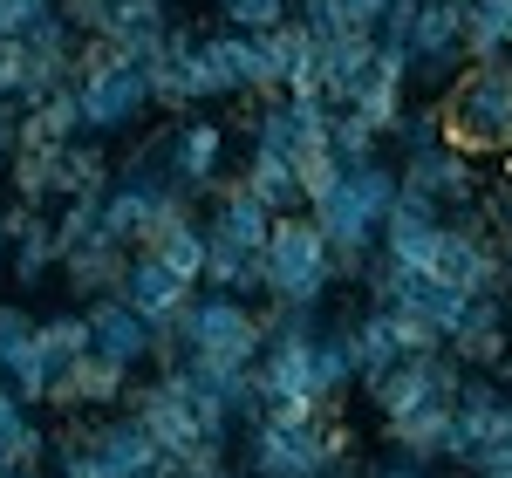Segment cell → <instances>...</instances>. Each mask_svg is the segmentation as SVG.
Returning a JSON list of instances; mask_svg holds the SVG:
<instances>
[{
  "label": "cell",
  "mask_w": 512,
  "mask_h": 478,
  "mask_svg": "<svg viewBox=\"0 0 512 478\" xmlns=\"http://www.w3.org/2000/svg\"><path fill=\"white\" fill-rule=\"evenodd\" d=\"M144 76H151V110H171V117L205 110V103L226 96V76H219V62L205 48V28H192V21H171V35L144 62Z\"/></svg>",
  "instance_id": "52a82bcc"
},
{
  "label": "cell",
  "mask_w": 512,
  "mask_h": 478,
  "mask_svg": "<svg viewBox=\"0 0 512 478\" xmlns=\"http://www.w3.org/2000/svg\"><path fill=\"white\" fill-rule=\"evenodd\" d=\"M82 315H89V349L96 356L123 362L130 376L151 362V349H158V335H151V321L137 315L123 294H96V301H82Z\"/></svg>",
  "instance_id": "5bb4252c"
},
{
  "label": "cell",
  "mask_w": 512,
  "mask_h": 478,
  "mask_svg": "<svg viewBox=\"0 0 512 478\" xmlns=\"http://www.w3.org/2000/svg\"><path fill=\"white\" fill-rule=\"evenodd\" d=\"M69 96H76L82 137H117V130H137L144 123V110H151V76H144L137 55H123L110 41H82Z\"/></svg>",
  "instance_id": "3957f363"
},
{
  "label": "cell",
  "mask_w": 512,
  "mask_h": 478,
  "mask_svg": "<svg viewBox=\"0 0 512 478\" xmlns=\"http://www.w3.org/2000/svg\"><path fill=\"white\" fill-rule=\"evenodd\" d=\"M21 82H28V41L0 35V103H14V96H21Z\"/></svg>",
  "instance_id": "74e56055"
},
{
  "label": "cell",
  "mask_w": 512,
  "mask_h": 478,
  "mask_svg": "<svg viewBox=\"0 0 512 478\" xmlns=\"http://www.w3.org/2000/svg\"><path fill=\"white\" fill-rule=\"evenodd\" d=\"M458 383H465V362L451 356V349H431V356H403L396 369H383L362 397L376 403V417H403L417 403H451Z\"/></svg>",
  "instance_id": "8fae6325"
},
{
  "label": "cell",
  "mask_w": 512,
  "mask_h": 478,
  "mask_svg": "<svg viewBox=\"0 0 512 478\" xmlns=\"http://www.w3.org/2000/svg\"><path fill=\"white\" fill-rule=\"evenodd\" d=\"M7 267H14V280H21V287H41V280L62 267V239H55V219H48V212H41L35 226L7 246Z\"/></svg>",
  "instance_id": "f1b7e54d"
},
{
  "label": "cell",
  "mask_w": 512,
  "mask_h": 478,
  "mask_svg": "<svg viewBox=\"0 0 512 478\" xmlns=\"http://www.w3.org/2000/svg\"><path fill=\"white\" fill-rule=\"evenodd\" d=\"M355 478H431V465H417V458H396V451H383V458H369Z\"/></svg>",
  "instance_id": "f35d334b"
},
{
  "label": "cell",
  "mask_w": 512,
  "mask_h": 478,
  "mask_svg": "<svg viewBox=\"0 0 512 478\" xmlns=\"http://www.w3.org/2000/svg\"><path fill=\"white\" fill-rule=\"evenodd\" d=\"M123 390H130V369L89 349V356H76L69 369H62V376H55L48 403H62L69 417H89V410H117V403H123Z\"/></svg>",
  "instance_id": "e0dca14e"
},
{
  "label": "cell",
  "mask_w": 512,
  "mask_h": 478,
  "mask_svg": "<svg viewBox=\"0 0 512 478\" xmlns=\"http://www.w3.org/2000/svg\"><path fill=\"white\" fill-rule=\"evenodd\" d=\"M396 171H403V185L431 192L444 212H451V205H472L478 192H485V164L465 158L458 144H431V151H410V158L396 164Z\"/></svg>",
  "instance_id": "9a60e30c"
},
{
  "label": "cell",
  "mask_w": 512,
  "mask_h": 478,
  "mask_svg": "<svg viewBox=\"0 0 512 478\" xmlns=\"http://www.w3.org/2000/svg\"><path fill=\"white\" fill-rule=\"evenodd\" d=\"M123 410H137V417H144V431L158 438V451L178 465V472H219V465H226V451H233V444H212L192 424V410H185L178 383H171L164 369H158V376H144V383H130V390H123Z\"/></svg>",
  "instance_id": "ba28073f"
},
{
  "label": "cell",
  "mask_w": 512,
  "mask_h": 478,
  "mask_svg": "<svg viewBox=\"0 0 512 478\" xmlns=\"http://www.w3.org/2000/svg\"><path fill=\"white\" fill-rule=\"evenodd\" d=\"M158 151H164V178L178 185L185 205L212 199V192L226 185V123L185 110V117H171L158 130Z\"/></svg>",
  "instance_id": "9c48e42d"
},
{
  "label": "cell",
  "mask_w": 512,
  "mask_h": 478,
  "mask_svg": "<svg viewBox=\"0 0 512 478\" xmlns=\"http://www.w3.org/2000/svg\"><path fill=\"white\" fill-rule=\"evenodd\" d=\"M178 478H246V472H233V465H219V472H178Z\"/></svg>",
  "instance_id": "7bdbcfd3"
},
{
  "label": "cell",
  "mask_w": 512,
  "mask_h": 478,
  "mask_svg": "<svg viewBox=\"0 0 512 478\" xmlns=\"http://www.w3.org/2000/svg\"><path fill=\"white\" fill-rule=\"evenodd\" d=\"M506 69H512V48H506Z\"/></svg>",
  "instance_id": "c3c4849f"
},
{
  "label": "cell",
  "mask_w": 512,
  "mask_h": 478,
  "mask_svg": "<svg viewBox=\"0 0 512 478\" xmlns=\"http://www.w3.org/2000/svg\"><path fill=\"white\" fill-rule=\"evenodd\" d=\"M390 144H403V158L444 144V117H437V103H403V117L390 123Z\"/></svg>",
  "instance_id": "e575fe53"
},
{
  "label": "cell",
  "mask_w": 512,
  "mask_h": 478,
  "mask_svg": "<svg viewBox=\"0 0 512 478\" xmlns=\"http://www.w3.org/2000/svg\"><path fill=\"white\" fill-rule=\"evenodd\" d=\"M0 253H7V239H0Z\"/></svg>",
  "instance_id": "f907efd6"
},
{
  "label": "cell",
  "mask_w": 512,
  "mask_h": 478,
  "mask_svg": "<svg viewBox=\"0 0 512 478\" xmlns=\"http://www.w3.org/2000/svg\"><path fill=\"white\" fill-rule=\"evenodd\" d=\"M219 28H239V35H267L294 14V0H212Z\"/></svg>",
  "instance_id": "d6a6232c"
},
{
  "label": "cell",
  "mask_w": 512,
  "mask_h": 478,
  "mask_svg": "<svg viewBox=\"0 0 512 478\" xmlns=\"http://www.w3.org/2000/svg\"><path fill=\"white\" fill-rule=\"evenodd\" d=\"M82 137V117H76V96L69 89H55V96H41L21 110V144H35V151H55V144H69Z\"/></svg>",
  "instance_id": "4316f807"
},
{
  "label": "cell",
  "mask_w": 512,
  "mask_h": 478,
  "mask_svg": "<svg viewBox=\"0 0 512 478\" xmlns=\"http://www.w3.org/2000/svg\"><path fill=\"white\" fill-rule=\"evenodd\" d=\"M390 14V0H294V21H308V35H376Z\"/></svg>",
  "instance_id": "484cf974"
},
{
  "label": "cell",
  "mask_w": 512,
  "mask_h": 478,
  "mask_svg": "<svg viewBox=\"0 0 512 478\" xmlns=\"http://www.w3.org/2000/svg\"><path fill=\"white\" fill-rule=\"evenodd\" d=\"M21 328H28V315H21V308H14V301H0V349H7V342H14V335H21Z\"/></svg>",
  "instance_id": "b9f144b4"
},
{
  "label": "cell",
  "mask_w": 512,
  "mask_h": 478,
  "mask_svg": "<svg viewBox=\"0 0 512 478\" xmlns=\"http://www.w3.org/2000/svg\"><path fill=\"white\" fill-rule=\"evenodd\" d=\"M342 458H355V438L335 417H260L239 431V472L246 478H328Z\"/></svg>",
  "instance_id": "7a4b0ae2"
},
{
  "label": "cell",
  "mask_w": 512,
  "mask_h": 478,
  "mask_svg": "<svg viewBox=\"0 0 512 478\" xmlns=\"http://www.w3.org/2000/svg\"><path fill=\"white\" fill-rule=\"evenodd\" d=\"M376 41L410 62V89H451V76L472 62L465 55V7H451V0H390Z\"/></svg>",
  "instance_id": "277c9868"
},
{
  "label": "cell",
  "mask_w": 512,
  "mask_h": 478,
  "mask_svg": "<svg viewBox=\"0 0 512 478\" xmlns=\"http://www.w3.org/2000/svg\"><path fill=\"white\" fill-rule=\"evenodd\" d=\"M239 185L253 192V199L267 205V212H308L301 205V164L280 158V151H267V144H246V164H239Z\"/></svg>",
  "instance_id": "7402d4cb"
},
{
  "label": "cell",
  "mask_w": 512,
  "mask_h": 478,
  "mask_svg": "<svg viewBox=\"0 0 512 478\" xmlns=\"http://www.w3.org/2000/svg\"><path fill=\"white\" fill-rule=\"evenodd\" d=\"M171 335L185 342V362H198V369H253L260 349H267L260 308L239 301V294H212V287H198L185 301V315H178Z\"/></svg>",
  "instance_id": "5b68a950"
},
{
  "label": "cell",
  "mask_w": 512,
  "mask_h": 478,
  "mask_svg": "<svg viewBox=\"0 0 512 478\" xmlns=\"http://www.w3.org/2000/svg\"><path fill=\"white\" fill-rule=\"evenodd\" d=\"M437 117H444V144H458L465 158L492 164L512 151V69L506 55L499 62H465L451 89H444V103H437Z\"/></svg>",
  "instance_id": "6da1fadb"
},
{
  "label": "cell",
  "mask_w": 512,
  "mask_h": 478,
  "mask_svg": "<svg viewBox=\"0 0 512 478\" xmlns=\"http://www.w3.org/2000/svg\"><path fill=\"white\" fill-rule=\"evenodd\" d=\"M35 219H41L35 205H21V199H7V205H0V239H7V246H14V239L28 233V226H35Z\"/></svg>",
  "instance_id": "60d3db41"
},
{
  "label": "cell",
  "mask_w": 512,
  "mask_h": 478,
  "mask_svg": "<svg viewBox=\"0 0 512 478\" xmlns=\"http://www.w3.org/2000/svg\"><path fill=\"white\" fill-rule=\"evenodd\" d=\"M451 7H465V0H451Z\"/></svg>",
  "instance_id": "681fc988"
},
{
  "label": "cell",
  "mask_w": 512,
  "mask_h": 478,
  "mask_svg": "<svg viewBox=\"0 0 512 478\" xmlns=\"http://www.w3.org/2000/svg\"><path fill=\"white\" fill-rule=\"evenodd\" d=\"M144 253H158L178 280H192V287H198V274H205V219H198V205L171 212L158 233L144 239Z\"/></svg>",
  "instance_id": "d4e9b609"
},
{
  "label": "cell",
  "mask_w": 512,
  "mask_h": 478,
  "mask_svg": "<svg viewBox=\"0 0 512 478\" xmlns=\"http://www.w3.org/2000/svg\"><path fill=\"white\" fill-rule=\"evenodd\" d=\"M499 171H512V151H506V158H499Z\"/></svg>",
  "instance_id": "bcb514c9"
},
{
  "label": "cell",
  "mask_w": 512,
  "mask_h": 478,
  "mask_svg": "<svg viewBox=\"0 0 512 478\" xmlns=\"http://www.w3.org/2000/svg\"><path fill=\"white\" fill-rule=\"evenodd\" d=\"M512 328H506V301L499 294H472V308H465V321L451 328V356L465 362V369H499V356H506Z\"/></svg>",
  "instance_id": "d6986e66"
},
{
  "label": "cell",
  "mask_w": 512,
  "mask_h": 478,
  "mask_svg": "<svg viewBox=\"0 0 512 478\" xmlns=\"http://www.w3.org/2000/svg\"><path fill=\"white\" fill-rule=\"evenodd\" d=\"M7 478H48V472H41V465H14Z\"/></svg>",
  "instance_id": "f6af8a7d"
},
{
  "label": "cell",
  "mask_w": 512,
  "mask_h": 478,
  "mask_svg": "<svg viewBox=\"0 0 512 478\" xmlns=\"http://www.w3.org/2000/svg\"><path fill=\"white\" fill-rule=\"evenodd\" d=\"M315 390L328 403H342L355 390V356H349V321H335V328H321L315 335Z\"/></svg>",
  "instance_id": "f546056e"
},
{
  "label": "cell",
  "mask_w": 512,
  "mask_h": 478,
  "mask_svg": "<svg viewBox=\"0 0 512 478\" xmlns=\"http://www.w3.org/2000/svg\"><path fill=\"white\" fill-rule=\"evenodd\" d=\"M7 472H14V465H7V458H0V478H7Z\"/></svg>",
  "instance_id": "7dc6e473"
},
{
  "label": "cell",
  "mask_w": 512,
  "mask_h": 478,
  "mask_svg": "<svg viewBox=\"0 0 512 478\" xmlns=\"http://www.w3.org/2000/svg\"><path fill=\"white\" fill-rule=\"evenodd\" d=\"M328 151L342 164H369V158H383V130L362 123L355 110H335V117H328Z\"/></svg>",
  "instance_id": "1f68e13d"
},
{
  "label": "cell",
  "mask_w": 512,
  "mask_h": 478,
  "mask_svg": "<svg viewBox=\"0 0 512 478\" xmlns=\"http://www.w3.org/2000/svg\"><path fill=\"white\" fill-rule=\"evenodd\" d=\"M35 335H41V349H48V362H55V376H62L76 356H89V315H82V308L35 321Z\"/></svg>",
  "instance_id": "4dcf8cb0"
},
{
  "label": "cell",
  "mask_w": 512,
  "mask_h": 478,
  "mask_svg": "<svg viewBox=\"0 0 512 478\" xmlns=\"http://www.w3.org/2000/svg\"><path fill=\"white\" fill-rule=\"evenodd\" d=\"M335 253L308 212H280L274 233H267V294L260 301H280V308H328L335 294Z\"/></svg>",
  "instance_id": "8992f818"
},
{
  "label": "cell",
  "mask_w": 512,
  "mask_h": 478,
  "mask_svg": "<svg viewBox=\"0 0 512 478\" xmlns=\"http://www.w3.org/2000/svg\"><path fill=\"white\" fill-rule=\"evenodd\" d=\"M205 48H212V62H219V76H226V96L260 103V96H280V89H287V69H280V55H274V35L212 28Z\"/></svg>",
  "instance_id": "7c38bea8"
},
{
  "label": "cell",
  "mask_w": 512,
  "mask_h": 478,
  "mask_svg": "<svg viewBox=\"0 0 512 478\" xmlns=\"http://www.w3.org/2000/svg\"><path fill=\"white\" fill-rule=\"evenodd\" d=\"M512 438V390L492 369H465L458 397H451V465H465L472 451Z\"/></svg>",
  "instance_id": "30bf717a"
},
{
  "label": "cell",
  "mask_w": 512,
  "mask_h": 478,
  "mask_svg": "<svg viewBox=\"0 0 512 478\" xmlns=\"http://www.w3.org/2000/svg\"><path fill=\"white\" fill-rule=\"evenodd\" d=\"M376 69V35H328L321 41V96L335 110H349L362 96V82Z\"/></svg>",
  "instance_id": "44dd1931"
},
{
  "label": "cell",
  "mask_w": 512,
  "mask_h": 478,
  "mask_svg": "<svg viewBox=\"0 0 512 478\" xmlns=\"http://www.w3.org/2000/svg\"><path fill=\"white\" fill-rule=\"evenodd\" d=\"M130 253H137V246H123V239H110L96 226L89 239H69V246H62V267H55V274H62V287H69L76 301H96V294H117Z\"/></svg>",
  "instance_id": "2e32d148"
},
{
  "label": "cell",
  "mask_w": 512,
  "mask_h": 478,
  "mask_svg": "<svg viewBox=\"0 0 512 478\" xmlns=\"http://www.w3.org/2000/svg\"><path fill=\"white\" fill-rule=\"evenodd\" d=\"M103 226V199H62V212H55V239L69 246V239H89Z\"/></svg>",
  "instance_id": "d590c367"
},
{
  "label": "cell",
  "mask_w": 512,
  "mask_h": 478,
  "mask_svg": "<svg viewBox=\"0 0 512 478\" xmlns=\"http://www.w3.org/2000/svg\"><path fill=\"white\" fill-rule=\"evenodd\" d=\"M512 48V0H465V55L499 62Z\"/></svg>",
  "instance_id": "83f0119b"
},
{
  "label": "cell",
  "mask_w": 512,
  "mask_h": 478,
  "mask_svg": "<svg viewBox=\"0 0 512 478\" xmlns=\"http://www.w3.org/2000/svg\"><path fill=\"white\" fill-rule=\"evenodd\" d=\"M41 21H55V0H0V35H35Z\"/></svg>",
  "instance_id": "8d00e7d4"
},
{
  "label": "cell",
  "mask_w": 512,
  "mask_h": 478,
  "mask_svg": "<svg viewBox=\"0 0 512 478\" xmlns=\"http://www.w3.org/2000/svg\"><path fill=\"white\" fill-rule=\"evenodd\" d=\"M355 472H362V465H355V458H342V465H335L328 478H355Z\"/></svg>",
  "instance_id": "ee69618b"
},
{
  "label": "cell",
  "mask_w": 512,
  "mask_h": 478,
  "mask_svg": "<svg viewBox=\"0 0 512 478\" xmlns=\"http://www.w3.org/2000/svg\"><path fill=\"white\" fill-rule=\"evenodd\" d=\"M14 151H21V103H0V178H7Z\"/></svg>",
  "instance_id": "ab89813d"
},
{
  "label": "cell",
  "mask_w": 512,
  "mask_h": 478,
  "mask_svg": "<svg viewBox=\"0 0 512 478\" xmlns=\"http://www.w3.org/2000/svg\"><path fill=\"white\" fill-rule=\"evenodd\" d=\"M349 356H355V390H369L383 369H396L403 362V342H396V321H390V308H362V315L349 321Z\"/></svg>",
  "instance_id": "603a6c76"
},
{
  "label": "cell",
  "mask_w": 512,
  "mask_h": 478,
  "mask_svg": "<svg viewBox=\"0 0 512 478\" xmlns=\"http://www.w3.org/2000/svg\"><path fill=\"white\" fill-rule=\"evenodd\" d=\"M110 7H117V0H110Z\"/></svg>",
  "instance_id": "816d5d0a"
},
{
  "label": "cell",
  "mask_w": 512,
  "mask_h": 478,
  "mask_svg": "<svg viewBox=\"0 0 512 478\" xmlns=\"http://www.w3.org/2000/svg\"><path fill=\"white\" fill-rule=\"evenodd\" d=\"M383 444L417 465H451V403H417L403 417H383Z\"/></svg>",
  "instance_id": "ac0fdd59"
},
{
  "label": "cell",
  "mask_w": 512,
  "mask_h": 478,
  "mask_svg": "<svg viewBox=\"0 0 512 478\" xmlns=\"http://www.w3.org/2000/svg\"><path fill=\"white\" fill-rule=\"evenodd\" d=\"M117 294L151 321V335H164V328H178V315H185V301H192L198 287H192V280H178L158 253H144V246H137V253H130V267H123V280H117Z\"/></svg>",
  "instance_id": "4fadbf2b"
},
{
  "label": "cell",
  "mask_w": 512,
  "mask_h": 478,
  "mask_svg": "<svg viewBox=\"0 0 512 478\" xmlns=\"http://www.w3.org/2000/svg\"><path fill=\"white\" fill-rule=\"evenodd\" d=\"M478 212H485V239L499 246V260L512 267V171H499V178L478 192Z\"/></svg>",
  "instance_id": "836d02e7"
},
{
  "label": "cell",
  "mask_w": 512,
  "mask_h": 478,
  "mask_svg": "<svg viewBox=\"0 0 512 478\" xmlns=\"http://www.w3.org/2000/svg\"><path fill=\"white\" fill-rule=\"evenodd\" d=\"M164 35H171V0H117L110 21H103V35H89V41H110L123 55L151 62L164 48Z\"/></svg>",
  "instance_id": "ffe728a7"
},
{
  "label": "cell",
  "mask_w": 512,
  "mask_h": 478,
  "mask_svg": "<svg viewBox=\"0 0 512 478\" xmlns=\"http://www.w3.org/2000/svg\"><path fill=\"white\" fill-rule=\"evenodd\" d=\"M0 383L28 403V410H41V403H48V390H55V362H48V349H41L35 321H28V328L0 349Z\"/></svg>",
  "instance_id": "cb8c5ba5"
}]
</instances>
